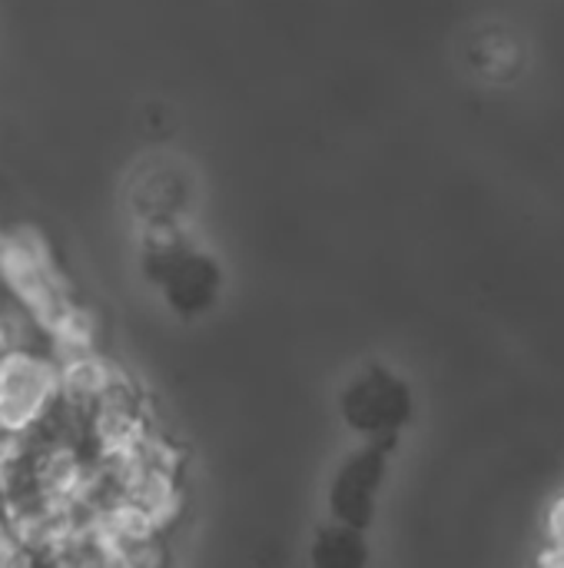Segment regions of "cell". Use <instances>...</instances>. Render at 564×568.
Masks as SVG:
<instances>
[{
    "instance_id": "3",
    "label": "cell",
    "mask_w": 564,
    "mask_h": 568,
    "mask_svg": "<svg viewBox=\"0 0 564 568\" xmlns=\"http://www.w3.org/2000/svg\"><path fill=\"white\" fill-rule=\"evenodd\" d=\"M10 349H13V343H10V333H7V326H3V320H0V359H3Z\"/></svg>"
},
{
    "instance_id": "2",
    "label": "cell",
    "mask_w": 564,
    "mask_h": 568,
    "mask_svg": "<svg viewBox=\"0 0 564 568\" xmlns=\"http://www.w3.org/2000/svg\"><path fill=\"white\" fill-rule=\"evenodd\" d=\"M57 369H60V403L66 409H86V413L100 396H106L123 379L116 366L96 349L57 359Z\"/></svg>"
},
{
    "instance_id": "1",
    "label": "cell",
    "mask_w": 564,
    "mask_h": 568,
    "mask_svg": "<svg viewBox=\"0 0 564 568\" xmlns=\"http://www.w3.org/2000/svg\"><path fill=\"white\" fill-rule=\"evenodd\" d=\"M60 403V369L53 356L10 349L0 359V433L27 436Z\"/></svg>"
}]
</instances>
